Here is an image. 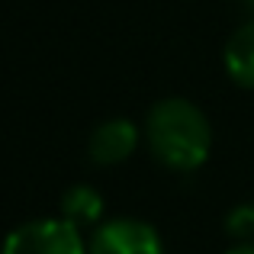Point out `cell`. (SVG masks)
<instances>
[{
    "label": "cell",
    "instance_id": "obj_9",
    "mask_svg": "<svg viewBox=\"0 0 254 254\" xmlns=\"http://www.w3.org/2000/svg\"><path fill=\"white\" fill-rule=\"evenodd\" d=\"M245 6H248V13L254 16V0H245Z\"/></svg>",
    "mask_w": 254,
    "mask_h": 254
},
{
    "label": "cell",
    "instance_id": "obj_6",
    "mask_svg": "<svg viewBox=\"0 0 254 254\" xmlns=\"http://www.w3.org/2000/svg\"><path fill=\"white\" fill-rule=\"evenodd\" d=\"M62 216L68 222H74L77 229L84 225H100L103 222V212H106V203H103V193L90 184H74L62 193V203H58Z\"/></svg>",
    "mask_w": 254,
    "mask_h": 254
},
{
    "label": "cell",
    "instance_id": "obj_1",
    "mask_svg": "<svg viewBox=\"0 0 254 254\" xmlns=\"http://www.w3.org/2000/svg\"><path fill=\"white\" fill-rule=\"evenodd\" d=\"M145 145L168 171L190 174L209 161L212 126L206 113L187 97H164L145 116Z\"/></svg>",
    "mask_w": 254,
    "mask_h": 254
},
{
    "label": "cell",
    "instance_id": "obj_7",
    "mask_svg": "<svg viewBox=\"0 0 254 254\" xmlns=\"http://www.w3.org/2000/svg\"><path fill=\"white\" fill-rule=\"evenodd\" d=\"M229 235L242 238V242H254V203L235 206L229 212Z\"/></svg>",
    "mask_w": 254,
    "mask_h": 254
},
{
    "label": "cell",
    "instance_id": "obj_2",
    "mask_svg": "<svg viewBox=\"0 0 254 254\" xmlns=\"http://www.w3.org/2000/svg\"><path fill=\"white\" fill-rule=\"evenodd\" d=\"M0 254H87V242L74 222L52 216L16 225L3 238Z\"/></svg>",
    "mask_w": 254,
    "mask_h": 254
},
{
    "label": "cell",
    "instance_id": "obj_8",
    "mask_svg": "<svg viewBox=\"0 0 254 254\" xmlns=\"http://www.w3.org/2000/svg\"><path fill=\"white\" fill-rule=\"evenodd\" d=\"M225 254H254V242H238V245H232Z\"/></svg>",
    "mask_w": 254,
    "mask_h": 254
},
{
    "label": "cell",
    "instance_id": "obj_3",
    "mask_svg": "<svg viewBox=\"0 0 254 254\" xmlns=\"http://www.w3.org/2000/svg\"><path fill=\"white\" fill-rule=\"evenodd\" d=\"M87 254H164V238L145 219H103L93 225Z\"/></svg>",
    "mask_w": 254,
    "mask_h": 254
},
{
    "label": "cell",
    "instance_id": "obj_4",
    "mask_svg": "<svg viewBox=\"0 0 254 254\" xmlns=\"http://www.w3.org/2000/svg\"><path fill=\"white\" fill-rule=\"evenodd\" d=\"M138 138H142V132H138V126L132 119H126V116L103 119L87 138V158L97 168H116V164L129 161L135 155Z\"/></svg>",
    "mask_w": 254,
    "mask_h": 254
},
{
    "label": "cell",
    "instance_id": "obj_5",
    "mask_svg": "<svg viewBox=\"0 0 254 254\" xmlns=\"http://www.w3.org/2000/svg\"><path fill=\"white\" fill-rule=\"evenodd\" d=\"M222 62L229 77L245 90H254V16L248 23H242L235 32L229 36L222 52Z\"/></svg>",
    "mask_w": 254,
    "mask_h": 254
}]
</instances>
